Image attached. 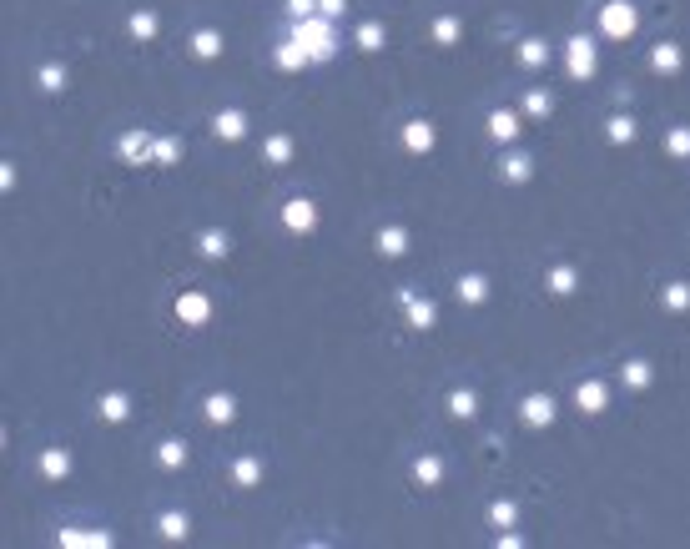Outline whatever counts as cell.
<instances>
[{
	"label": "cell",
	"mask_w": 690,
	"mask_h": 549,
	"mask_svg": "<svg viewBox=\"0 0 690 549\" xmlns=\"http://www.w3.org/2000/svg\"><path fill=\"white\" fill-rule=\"evenodd\" d=\"M293 41L313 56V66H328L333 56H338V26H333L323 11L308 16V20H293Z\"/></svg>",
	"instance_id": "obj_1"
},
{
	"label": "cell",
	"mask_w": 690,
	"mask_h": 549,
	"mask_svg": "<svg viewBox=\"0 0 690 549\" xmlns=\"http://www.w3.org/2000/svg\"><path fill=\"white\" fill-rule=\"evenodd\" d=\"M665 152H670L675 161H690V126H670V131H665Z\"/></svg>",
	"instance_id": "obj_42"
},
{
	"label": "cell",
	"mask_w": 690,
	"mask_h": 549,
	"mask_svg": "<svg viewBox=\"0 0 690 549\" xmlns=\"http://www.w3.org/2000/svg\"><path fill=\"white\" fill-rule=\"evenodd\" d=\"M428 35H434V46H439V51H454L459 41H464V20L443 11V16H434V26H428Z\"/></svg>",
	"instance_id": "obj_32"
},
{
	"label": "cell",
	"mask_w": 690,
	"mask_h": 549,
	"mask_svg": "<svg viewBox=\"0 0 690 549\" xmlns=\"http://www.w3.org/2000/svg\"><path fill=\"white\" fill-rule=\"evenodd\" d=\"M0 192H16V167H11V161L0 167Z\"/></svg>",
	"instance_id": "obj_45"
},
{
	"label": "cell",
	"mask_w": 690,
	"mask_h": 549,
	"mask_svg": "<svg viewBox=\"0 0 690 549\" xmlns=\"http://www.w3.org/2000/svg\"><path fill=\"white\" fill-rule=\"evenodd\" d=\"M484 131H489V142H499V146H514L519 137H524V111H509V106H494L484 116Z\"/></svg>",
	"instance_id": "obj_9"
},
{
	"label": "cell",
	"mask_w": 690,
	"mask_h": 549,
	"mask_svg": "<svg viewBox=\"0 0 690 549\" xmlns=\"http://www.w3.org/2000/svg\"><path fill=\"white\" fill-rule=\"evenodd\" d=\"M157 534L167 539V545H182V539L192 534V519L182 514V509H161V514H157Z\"/></svg>",
	"instance_id": "obj_33"
},
{
	"label": "cell",
	"mask_w": 690,
	"mask_h": 549,
	"mask_svg": "<svg viewBox=\"0 0 690 549\" xmlns=\"http://www.w3.org/2000/svg\"><path fill=\"white\" fill-rule=\"evenodd\" d=\"M56 545H66V549H111L116 545V534L111 529H56Z\"/></svg>",
	"instance_id": "obj_24"
},
{
	"label": "cell",
	"mask_w": 690,
	"mask_h": 549,
	"mask_svg": "<svg viewBox=\"0 0 690 549\" xmlns=\"http://www.w3.org/2000/svg\"><path fill=\"white\" fill-rule=\"evenodd\" d=\"M408 247H413V232H408L404 222H383V227L373 232V252L378 257H388V263L393 257H404Z\"/></svg>",
	"instance_id": "obj_14"
},
{
	"label": "cell",
	"mask_w": 690,
	"mask_h": 549,
	"mask_svg": "<svg viewBox=\"0 0 690 549\" xmlns=\"http://www.w3.org/2000/svg\"><path fill=\"white\" fill-rule=\"evenodd\" d=\"M212 313H217V302H212V293H207V287H182V293L172 298L176 328H207V323H212Z\"/></svg>",
	"instance_id": "obj_3"
},
{
	"label": "cell",
	"mask_w": 690,
	"mask_h": 549,
	"mask_svg": "<svg viewBox=\"0 0 690 549\" xmlns=\"http://www.w3.org/2000/svg\"><path fill=\"white\" fill-rule=\"evenodd\" d=\"M202 419L212 428L237 424V398H232V393H207V398H202Z\"/></svg>",
	"instance_id": "obj_26"
},
{
	"label": "cell",
	"mask_w": 690,
	"mask_h": 549,
	"mask_svg": "<svg viewBox=\"0 0 690 549\" xmlns=\"http://www.w3.org/2000/svg\"><path fill=\"white\" fill-rule=\"evenodd\" d=\"M278 217H283V232L287 237H313L318 222H323V217H318V202H313V197H287Z\"/></svg>",
	"instance_id": "obj_6"
},
{
	"label": "cell",
	"mask_w": 690,
	"mask_h": 549,
	"mask_svg": "<svg viewBox=\"0 0 690 549\" xmlns=\"http://www.w3.org/2000/svg\"><path fill=\"white\" fill-rule=\"evenodd\" d=\"M454 298L464 302V308H484V302H489V272H479V267L459 272V278H454Z\"/></svg>",
	"instance_id": "obj_16"
},
{
	"label": "cell",
	"mask_w": 690,
	"mask_h": 549,
	"mask_svg": "<svg viewBox=\"0 0 690 549\" xmlns=\"http://www.w3.org/2000/svg\"><path fill=\"white\" fill-rule=\"evenodd\" d=\"M157 464H161L167 474L187 469V439H161V443H157Z\"/></svg>",
	"instance_id": "obj_39"
},
{
	"label": "cell",
	"mask_w": 690,
	"mask_h": 549,
	"mask_svg": "<svg viewBox=\"0 0 690 549\" xmlns=\"http://www.w3.org/2000/svg\"><path fill=\"white\" fill-rule=\"evenodd\" d=\"M660 308H665L670 318H686L690 313V283H680V278L665 283V287H660Z\"/></svg>",
	"instance_id": "obj_34"
},
{
	"label": "cell",
	"mask_w": 690,
	"mask_h": 549,
	"mask_svg": "<svg viewBox=\"0 0 690 549\" xmlns=\"http://www.w3.org/2000/svg\"><path fill=\"white\" fill-rule=\"evenodd\" d=\"M554 419H560L554 393H524L519 398V424L524 428H554Z\"/></svg>",
	"instance_id": "obj_8"
},
{
	"label": "cell",
	"mask_w": 690,
	"mask_h": 549,
	"mask_svg": "<svg viewBox=\"0 0 690 549\" xmlns=\"http://www.w3.org/2000/svg\"><path fill=\"white\" fill-rule=\"evenodd\" d=\"M640 137V126H635V116H625V111H615L610 122H605V142L610 146H630Z\"/></svg>",
	"instance_id": "obj_35"
},
{
	"label": "cell",
	"mask_w": 690,
	"mask_h": 549,
	"mask_svg": "<svg viewBox=\"0 0 690 549\" xmlns=\"http://www.w3.org/2000/svg\"><path fill=\"white\" fill-rule=\"evenodd\" d=\"M263 161H267V167H272V172H283V167H293V161H298V142H293L287 131H272V137H267V142H263Z\"/></svg>",
	"instance_id": "obj_21"
},
{
	"label": "cell",
	"mask_w": 690,
	"mask_h": 549,
	"mask_svg": "<svg viewBox=\"0 0 690 549\" xmlns=\"http://www.w3.org/2000/svg\"><path fill=\"white\" fill-rule=\"evenodd\" d=\"M283 11L293 20H308V16H318V0H283Z\"/></svg>",
	"instance_id": "obj_43"
},
{
	"label": "cell",
	"mask_w": 690,
	"mask_h": 549,
	"mask_svg": "<svg viewBox=\"0 0 690 549\" xmlns=\"http://www.w3.org/2000/svg\"><path fill=\"white\" fill-rule=\"evenodd\" d=\"M443 474H449V464H443V454H434V449H424V454L408 464V479H413V489H439Z\"/></svg>",
	"instance_id": "obj_15"
},
{
	"label": "cell",
	"mask_w": 690,
	"mask_h": 549,
	"mask_svg": "<svg viewBox=\"0 0 690 549\" xmlns=\"http://www.w3.org/2000/svg\"><path fill=\"white\" fill-rule=\"evenodd\" d=\"M398 142H404L408 157H428V152L439 146V131H434V122H428V116H408L404 131H398Z\"/></svg>",
	"instance_id": "obj_10"
},
{
	"label": "cell",
	"mask_w": 690,
	"mask_h": 549,
	"mask_svg": "<svg viewBox=\"0 0 690 549\" xmlns=\"http://www.w3.org/2000/svg\"><path fill=\"white\" fill-rule=\"evenodd\" d=\"M545 293H549V298H575V293H580V267H575V263H554L545 272Z\"/></svg>",
	"instance_id": "obj_19"
},
{
	"label": "cell",
	"mask_w": 690,
	"mask_h": 549,
	"mask_svg": "<svg viewBox=\"0 0 690 549\" xmlns=\"http://www.w3.org/2000/svg\"><path fill=\"white\" fill-rule=\"evenodd\" d=\"M650 71L655 76H680L686 71V51L675 46V41H655L650 46Z\"/></svg>",
	"instance_id": "obj_22"
},
{
	"label": "cell",
	"mask_w": 690,
	"mask_h": 549,
	"mask_svg": "<svg viewBox=\"0 0 690 549\" xmlns=\"http://www.w3.org/2000/svg\"><path fill=\"white\" fill-rule=\"evenodd\" d=\"M152 146H157V137L146 126H131L116 137V157H122V167H152Z\"/></svg>",
	"instance_id": "obj_7"
},
{
	"label": "cell",
	"mask_w": 690,
	"mask_h": 549,
	"mask_svg": "<svg viewBox=\"0 0 690 549\" xmlns=\"http://www.w3.org/2000/svg\"><path fill=\"white\" fill-rule=\"evenodd\" d=\"M272 66L293 76V71H308V66H313V56H308V51H302L298 41L287 35V41H278V46H272Z\"/></svg>",
	"instance_id": "obj_28"
},
{
	"label": "cell",
	"mask_w": 690,
	"mask_h": 549,
	"mask_svg": "<svg viewBox=\"0 0 690 549\" xmlns=\"http://www.w3.org/2000/svg\"><path fill=\"white\" fill-rule=\"evenodd\" d=\"M549 61H554V46H549L545 35H524V41H519V66H524V71H545Z\"/></svg>",
	"instance_id": "obj_27"
},
{
	"label": "cell",
	"mask_w": 690,
	"mask_h": 549,
	"mask_svg": "<svg viewBox=\"0 0 690 549\" xmlns=\"http://www.w3.org/2000/svg\"><path fill=\"white\" fill-rule=\"evenodd\" d=\"M569 398H575V408H580L584 419H600V413L610 408V383H605V378H580Z\"/></svg>",
	"instance_id": "obj_11"
},
{
	"label": "cell",
	"mask_w": 690,
	"mask_h": 549,
	"mask_svg": "<svg viewBox=\"0 0 690 549\" xmlns=\"http://www.w3.org/2000/svg\"><path fill=\"white\" fill-rule=\"evenodd\" d=\"M247 111L242 106H222V111H212V137L217 142H227V146H237V142H247Z\"/></svg>",
	"instance_id": "obj_12"
},
{
	"label": "cell",
	"mask_w": 690,
	"mask_h": 549,
	"mask_svg": "<svg viewBox=\"0 0 690 549\" xmlns=\"http://www.w3.org/2000/svg\"><path fill=\"white\" fill-rule=\"evenodd\" d=\"M182 161V137H157L152 146V167H176Z\"/></svg>",
	"instance_id": "obj_41"
},
{
	"label": "cell",
	"mask_w": 690,
	"mask_h": 549,
	"mask_svg": "<svg viewBox=\"0 0 690 549\" xmlns=\"http://www.w3.org/2000/svg\"><path fill=\"white\" fill-rule=\"evenodd\" d=\"M398 308H404V318H408V328H413V333H434V328H439V302L424 298V293L398 287Z\"/></svg>",
	"instance_id": "obj_5"
},
{
	"label": "cell",
	"mask_w": 690,
	"mask_h": 549,
	"mask_svg": "<svg viewBox=\"0 0 690 549\" xmlns=\"http://www.w3.org/2000/svg\"><path fill=\"white\" fill-rule=\"evenodd\" d=\"M318 11L328 20H338V16H348V0H318Z\"/></svg>",
	"instance_id": "obj_44"
},
{
	"label": "cell",
	"mask_w": 690,
	"mask_h": 549,
	"mask_svg": "<svg viewBox=\"0 0 690 549\" xmlns=\"http://www.w3.org/2000/svg\"><path fill=\"white\" fill-rule=\"evenodd\" d=\"M187 51L197 56V61H217L222 51H227V35H222L217 26H197V31H192V41H187Z\"/></svg>",
	"instance_id": "obj_23"
},
{
	"label": "cell",
	"mask_w": 690,
	"mask_h": 549,
	"mask_svg": "<svg viewBox=\"0 0 690 549\" xmlns=\"http://www.w3.org/2000/svg\"><path fill=\"white\" fill-rule=\"evenodd\" d=\"M595 26H600L605 41H620V46H625L630 35L640 31V11H635L630 0H605V5L595 11Z\"/></svg>",
	"instance_id": "obj_2"
},
{
	"label": "cell",
	"mask_w": 690,
	"mask_h": 549,
	"mask_svg": "<svg viewBox=\"0 0 690 549\" xmlns=\"http://www.w3.org/2000/svg\"><path fill=\"white\" fill-rule=\"evenodd\" d=\"M126 35H131L137 46H152V41L161 35V16L152 11V5H137V11L126 16Z\"/></svg>",
	"instance_id": "obj_18"
},
{
	"label": "cell",
	"mask_w": 690,
	"mask_h": 549,
	"mask_svg": "<svg viewBox=\"0 0 690 549\" xmlns=\"http://www.w3.org/2000/svg\"><path fill=\"white\" fill-rule=\"evenodd\" d=\"M35 91L61 96L66 91V66L61 61H41V66H35Z\"/></svg>",
	"instance_id": "obj_37"
},
{
	"label": "cell",
	"mask_w": 690,
	"mask_h": 549,
	"mask_svg": "<svg viewBox=\"0 0 690 549\" xmlns=\"http://www.w3.org/2000/svg\"><path fill=\"white\" fill-rule=\"evenodd\" d=\"M484 519H489V529H514V524H519V504L514 499H489Z\"/></svg>",
	"instance_id": "obj_40"
},
{
	"label": "cell",
	"mask_w": 690,
	"mask_h": 549,
	"mask_svg": "<svg viewBox=\"0 0 690 549\" xmlns=\"http://www.w3.org/2000/svg\"><path fill=\"white\" fill-rule=\"evenodd\" d=\"M443 408H449V419H459V424H474V419H479V393L474 388H449Z\"/></svg>",
	"instance_id": "obj_31"
},
{
	"label": "cell",
	"mask_w": 690,
	"mask_h": 549,
	"mask_svg": "<svg viewBox=\"0 0 690 549\" xmlns=\"http://www.w3.org/2000/svg\"><path fill=\"white\" fill-rule=\"evenodd\" d=\"M565 71L575 81H595V71H600V46H595V35H569L565 41Z\"/></svg>",
	"instance_id": "obj_4"
},
{
	"label": "cell",
	"mask_w": 690,
	"mask_h": 549,
	"mask_svg": "<svg viewBox=\"0 0 690 549\" xmlns=\"http://www.w3.org/2000/svg\"><path fill=\"white\" fill-rule=\"evenodd\" d=\"M519 111H524L529 122H549V111H554V96H549L545 86H529V91H524V101H519Z\"/></svg>",
	"instance_id": "obj_38"
},
{
	"label": "cell",
	"mask_w": 690,
	"mask_h": 549,
	"mask_svg": "<svg viewBox=\"0 0 690 549\" xmlns=\"http://www.w3.org/2000/svg\"><path fill=\"white\" fill-rule=\"evenodd\" d=\"M650 383H655V363L650 358H625L620 363V388L625 393H650Z\"/></svg>",
	"instance_id": "obj_20"
},
{
	"label": "cell",
	"mask_w": 690,
	"mask_h": 549,
	"mask_svg": "<svg viewBox=\"0 0 690 549\" xmlns=\"http://www.w3.org/2000/svg\"><path fill=\"white\" fill-rule=\"evenodd\" d=\"M197 257H207V263L232 257V237L222 232V227H202V232H197Z\"/></svg>",
	"instance_id": "obj_29"
},
{
	"label": "cell",
	"mask_w": 690,
	"mask_h": 549,
	"mask_svg": "<svg viewBox=\"0 0 690 549\" xmlns=\"http://www.w3.org/2000/svg\"><path fill=\"white\" fill-rule=\"evenodd\" d=\"M499 182L504 187H524V182H534V157L529 152H509V157H499Z\"/></svg>",
	"instance_id": "obj_25"
},
{
	"label": "cell",
	"mask_w": 690,
	"mask_h": 549,
	"mask_svg": "<svg viewBox=\"0 0 690 549\" xmlns=\"http://www.w3.org/2000/svg\"><path fill=\"white\" fill-rule=\"evenodd\" d=\"M499 545H504V549H519V545H524V534H514V529H504V534H499Z\"/></svg>",
	"instance_id": "obj_46"
},
{
	"label": "cell",
	"mask_w": 690,
	"mask_h": 549,
	"mask_svg": "<svg viewBox=\"0 0 690 549\" xmlns=\"http://www.w3.org/2000/svg\"><path fill=\"white\" fill-rule=\"evenodd\" d=\"M71 469H76V459H71V449H61V443L41 449V459H35V474H41L46 484H66V479H71Z\"/></svg>",
	"instance_id": "obj_13"
},
{
	"label": "cell",
	"mask_w": 690,
	"mask_h": 549,
	"mask_svg": "<svg viewBox=\"0 0 690 549\" xmlns=\"http://www.w3.org/2000/svg\"><path fill=\"white\" fill-rule=\"evenodd\" d=\"M263 474H267V464L257 454H237L232 459V489H257L263 484Z\"/></svg>",
	"instance_id": "obj_30"
},
{
	"label": "cell",
	"mask_w": 690,
	"mask_h": 549,
	"mask_svg": "<svg viewBox=\"0 0 690 549\" xmlns=\"http://www.w3.org/2000/svg\"><path fill=\"white\" fill-rule=\"evenodd\" d=\"M353 46L368 51V56H378V51L388 46V31H383L378 20H358V31H353Z\"/></svg>",
	"instance_id": "obj_36"
},
{
	"label": "cell",
	"mask_w": 690,
	"mask_h": 549,
	"mask_svg": "<svg viewBox=\"0 0 690 549\" xmlns=\"http://www.w3.org/2000/svg\"><path fill=\"white\" fill-rule=\"evenodd\" d=\"M131 408H137V398H131L126 388H106L101 398H96V419H101V424H126Z\"/></svg>",
	"instance_id": "obj_17"
}]
</instances>
